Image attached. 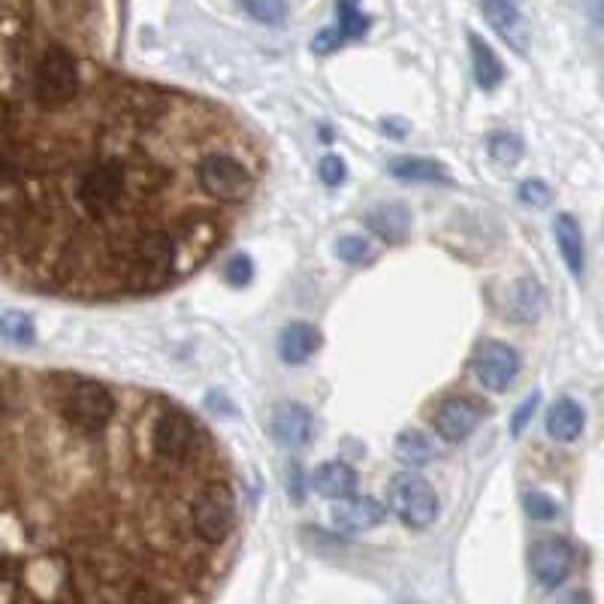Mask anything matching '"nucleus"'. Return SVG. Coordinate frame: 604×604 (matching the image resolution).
Segmentation results:
<instances>
[{
  "mask_svg": "<svg viewBox=\"0 0 604 604\" xmlns=\"http://www.w3.org/2000/svg\"><path fill=\"white\" fill-rule=\"evenodd\" d=\"M520 200L526 202V206H535V209H544V206L554 200V197H550V188H547L544 182H538V178H528V182H523V185H520Z\"/></svg>",
  "mask_w": 604,
  "mask_h": 604,
  "instance_id": "26",
  "label": "nucleus"
},
{
  "mask_svg": "<svg viewBox=\"0 0 604 604\" xmlns=\"http://www.w3.org/2000/svg\"><path fill=\"white\" fill-rule=\"evenodd\" d=\"M472 369L487 391L502 393L514 384L516 372H520V357L504 341H484L472 357Z\"/></svg>",
  "mask_w": 604,
  "mask_h": 604,
  "instance_id": "4",
  "label": "nucleus"
},
{
  "mask_svg": "<svg viewBox=\"0 0 604 604\" xmlns=\"http://www.w3.org/2000/svg\"><path fill=\"white\" fill-rule=\"evenodd\" d=\"M369 226L375 230L381 240L387 242H399L408 233V226H411V214L405 206H378L369 212Z\"/></svg>",
  "mask_w": 604,
  "mask_h": 604,
  "instance_id": "14",
  "label": "nucleus"
},
{
  "mask_svg": "<svg viewBox=\"0 0 604 604\" xmlns=\"http://www.w3.org/2000/svg\"><path fill=\"white\" fill-rule=\"evenodd\" d=\"M0 339L10 341V345H31L37 339V329H34V321L25 312H3L0 315Z\"/></svg>",
  "mask_w": 604,
  "mask_h": 604,
  "instance_id": "19",
  "label": "nucleus"
},
{
  "mask_svg": "<svg viewBox=\"0 0 604 604\" xmlns=\"http://www.w3.org/2000/svg\"><path fill=\"white\" fill-rule=\"evenodd\" d=\"M387 520V508L369 496H348L339 499V504L333 508V526L348 532V535H360L369 528L381 526Z\"/></svg>",
  "mask_w": 604,
  "mask_h": 604,
  "instance_id": "7",
  "label": "nucleus"
},
{
  "mask_svg": "<svg viewBox=\"0 0 604 604\" xmlns=\"http://www.w3.org/2000/svg\"><path fill=\"white\" fill-rule=\"evenodd\" d=\"M317 176L324 185L329 188H339L345 176H348V170H345V161H341L339 154H327V158H321V164H317Z\"/></svg>",
  "mask_w": 604,
  "mask_h": 604,
  "instance_id": "24",
  "label": "nucleus"
},
{
  "mask_svg": "<svg viewBox=\"0 0 604 604\" xmlns=\"http://www.w3.org/2000/svg\"><path fill=\"white\" fill-rule=\"evenodd\" d=\"M535 405H538V396H532V399H526V403L516 408L514 427H511V429H514V435H520V432H523V427H526V423H528V415L535 411Z\"/></svg>",
  "mask_w": 604,
  "mask_h": 604,
  "instance_id": "27",
  "label": "nucleus"
},
{
  "mask_svg": "<svg viewBox=\"0 0 604 604\" xmlns=\"http://www.w3.org/2000/svg\"><path fill=\"white\" fill-rule=\"evenodd\" d=\"M245 3V10L257 19V22H264V25H278V22H284V15H288V3L284 0H242Z\"/></svg>",
  "mask_w": 604,
  "mask_h": 604,
  "instance_id": "20",
  "label": "nucleus"
},
{
  "mask_svg": "<svg viewBox=\"0 0 604 604\" xmlns=\"http://www.w3.org/2000/svg\"><path fill=\"white\" fill-rule=\"evenodd\" d=\"M480 417V405H475L472 399H463V396H453V399H444V403L435 408V432H439L441 439L448 441V444H460V441H466L475 429H478Z\"/></svg>",
  "mask_w": 604,
  "mask_h": 604,
  "instance_id": "5",
  "label": "nucleus"
},
{
  "mask_svg": "<svg viewBox=\"0 0 604 604\" xmlns=\"http://www.w3.org/2000/svg\"><path fill=\"white\" fill-rule=\"evenodd\" d=\"M528 568L544 590H556L574 571V550L566 538H556V535L538 538L528 550Z\"/></svg>",
  "mask_w": 604,
  "mask_h": 604,
  "instance_id": "3",
  "label": "nucleus"
},
{
  "mask_svg": "<svg viewBox=\"0 0 604 604\" xmlns=\"http://www.w3.org/2000/svg\"><path fill=\"white\" fill-rule=\"evenodd\" d=\"M312 490L324 499H348L357 490V472L348 463L329 460L312 472Z\"/></svg>",
  "mask_w": 604,
  "mask_h": 604,
  "instance_id": "9",
  "label": "nucleus"
},
{
  "mask_svg": "<svg viewBox=\"0 0 604 604\" xmlns=\"http://www.w3.org/2000/svg\"><path fill=\"white\" fill-rule=\"evenodd\" d=\"M264 178L230 115L113 82L0 121V272L61 300H137L200 269Z\"/></svg>",
  "mask_w": 604,
  "mask_h": 604,
  "instance_id": "1",
  "label": "nucleus"
},
{
  "mask_svg": "<svg viewBox=\"0 0 604 604\" xmlns=\"http://www.w3.org/2000/svg\"><path fill=\"white\" fill-rule=\"evenodd\" d=\"M336 13H339V25L321 31L315 39H312V49L317 55H329L339 46H345L348 39L363 37L369 31V19L360 13V0H336Z\"/></svg>",
  "mask_w": 604,
  "mask_h": 604,
  "instance_id": "6",
  "label": "nucleus"
},
{
  "mask_svg": "<svg viewBox=\"0 0 604 604\" xmlns=\"http://www.w3.org/2000/svg\"><path fill=\"white\" fill-rule=\"evenodd\" d=\"M391 173L399 182H451L448 176V170L435 161H423V158H399V161H393Z\"/></svg>",
  "mask_w": 604,
  "mask_h": 604,
  "instance_id": "16",
  "label": "nucleus"
},
{
  "mask_svg": "<svg viewBox=\"0 0 604 604\" xmlns=\"http://www.w3.org/2000/svg\"><path fill=\"white\" fill-rule=\"evenodd\" d=\"M523 504H526V514L532 516V520H554L556 514H559V508H556V502L550 499V496H544V492H526V499H523Z\"/></svg>",
  "mask_w": 604,
  "mask_h": 604,
  "instance_id": "23",
  "label": "nucleus"
},
{
  "mask_svg": "<svg viewBox=\"0 0 604 604\" xmlns=\"http://www.w3.org/2000/svg\"><path fill=\"white\" fill-rule=\"evenodd\" d=\"M520 151H523V146H520V139L511 137V133H496V137H490V154L492 161H499V164H516V161H520Z\"/></svg>",
  "mask_w": 604,
  "mask_h": 604,
  "instance_id": "22",
  "label": "nucleus"
},
{
  "mask_svg": "<svg viewBox=\"0 0 604 604\" xmlns=\"http://www.w3.org/2000/svg\"><path fill=\"white\" fill-rule=\"evenodd\" d=\"M544 309V293L535 281H516L511 288V297H508V315L520 321V324H528L535 317L542 315Z\"/></svg>",
  "mask_w": 604,
  "mask_h": 604,
  "instance_id": "15",
  "label": "nucleus"
},
{
  "mask_svg": "<svg viewBox=\"0 0 604 604\" xmlns=\"http://www.w3.org/2000/svg\"><path fill=\"white\" fill-rule=\"evenodd\" d=\"M468 46H472V67H475V79L484 91H492L502 85L504 70L502 61L496 58V51L490 49V43H484L478 34L468 37Z\"/></svg>",
  "mask_w": 604,
  "mask_h": 604,
  "instance_id": "13",
  "label": "nucleus"
},
{
  "mask_svg": "<svg viewBox=\"0 0 604 604\" xmlns=\"http://www.w3.org/2000/svg\"><path fill=\"white\" fill-rule=\"evenodd\" d=\"M269 432L281 448H302V444H309L312 432H315L312 411L297 403L278 405L272 417H269Z\"/></svg>",
  "mask_w": 604,
  "mask_h": 604,
  "instance_id": "8",
  "label": "nucleus"
},
{
  "mask_svg": "<svg viewBox=\"0 0 604 604\" xmlns=\"http://www.w3.org/2000/svg\"><path fill=\"white\" fill-rule=\"evenodd\" d=\"M391 508L393 514L403 520L405 526L427 528L439 520V496L432 490V484L420 475H396L391 484Z\"/></svg>",
  "mask_w": 604,
  "mask_h": 604,
  "instance_id": "2",
  "label": "nucleus"
},
{
  "mask_svg": "<svg viewBox=\"0 0 604 604\" xmlns=\"http://www.w3.org/2000/svg\"><path fill=\"white\" fill-rule=\"evenodd\" d=\"M252 276H254V266H252V260L245 257V254H236V257H233V260L224 266V278L230 281V284H233V288L248 284V281H252Z\"/></svg>",
  "mask_w": 604,
  "mask_h": 604,
  "instance_id": "25",
  "label": "nucleus"
},
{
  "mask_svg": "<svg viewBox=\"0 0 604 604\" xmlns=\"http://www.w3.org/2000/svg\"><path fill=\"white\" fill-rule=\"evenodd\" d=\"M554 236L559 252H562V260H566L568 272L574 278L583 276L586 269V252H583V230L574 221V214H559L554 221Z\"/></svg>",
  "mask_w": 604,
  "mask_h": 604,
  "instance_id": "10",
  "label": "nucleus"
},
{
  "mask_svg": "<svg viewBox=\"0 0 604 604\" xmlns=\"http://www.w3.org/2000/svg\"><path fill=\"white\" fill-rule=\"evenodd\" d=\"M559 604H592V599H590V595H586V592L574 590V592H568L566 599H562V602H559Z\"/></svg>",
  "mask_w": 604,
  "mask_h": 604,
  "instance_id": "28",
  "label": "nucleus"
},
{
  "mask_svg": "<svg viewBox=\"0 0 604 604\" xmlns=\"http://www.w3.org/2000/svg\"><path fill=\"white\" fill-rule=\"evenodd\" d=\"M480 10L499 37L514 39V34L520 31V10H516L514 0H480Z\"/></svg>",
  "mask_w": 604,
  "mask_h": 604,
  "instance_id": "17",
  "label": "nucleus"
},
{
  "mask_svg": "<svg viewBox=\"0 0 604 604\" xmlns=\"http://www.w3.org/2000/svg\"><path fill=\"white\" fill-rule=\"evenodd\" d=\"M317 345H321V333H317L312 324L297 321V324H288V327L281 329L278 351H281V360H284V363L300 365L317 351Z\"/></svg>",
  "mask_w": 604,
  "mask_h": 604,
  "instance_id": "11",
  "label": "nucleus"
},
{
  "mask_svg": "<svg viewBox=\"0 0 604 604\" xmlns=\"http://www.w3.org/2000/svg\"><path fill=\"white\" fill-rule=\"evenodd\" d=\"M583 423H586V417L574 399H556L547 411V432H550V439L562 441V444L580 439Z\"/></svg>",
  "mask_w": 604,
  "mask_h": 604,
  "instance_id": "12",
  "label": "nucleus"
},
{
  "mask_svg": "<svg viewBox=\"0 0 604 604\" xmlns=\"http://www.w3.org/2000/svg\"><path fill=\"white\" fill-rule=\"evenodd\" d=\"M336 254H339V260H345V264H365V260H372V245H369V240H363V236H341L339 242H336Z\"/></svg>",
  "mask_w": 604,
  "mask_h": 604,
  "instance_id": "21",
  "label": "nucleus"
},
{
  "mask_svg": "<svg viewBox=\"0 0 604 604\" xmlns=\"http://www.w3.org/2000/svg\"><path fill=\"white\" fill-rule=\"evenodd\" d=\"M396 456L405 466H427L435 460V444L423 432H403L396 439Z\"/></svg>",
  "mask_w": 604,
  "mask_h": 604,
  "instance_id": "18",
  "label": "nucleus"
}]
</instances>
